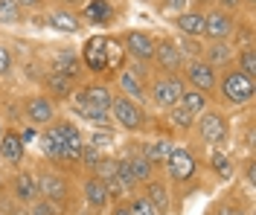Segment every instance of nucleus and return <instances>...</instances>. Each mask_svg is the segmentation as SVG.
<instances>
[{
    "label": "nucleus",
    "instance_id": "1",
    "mask_svg": "<svg viewBox=\"0 0 256 215\" xmlns=\"http://www.w3.org/2000/svg\"><path fill=\"white\" fill-rule=\"evenodd\" d=\"M82 64L94 73H108V70H116L122 67V58H126V50H122V41L120 38H111V35H94L84 41L82 47Z\"/></svg>",
    "mask_w": 256,
    "mask_h": 215
},
{
    "label": "nucleus",
    "instance_id": "2",
    "mask_svg": "<svg viewBox=\"0 0 256 215\" xmlns=\"http://www.w3.org/2000/svg\"><path fill=\"white\" fill-rule=\"evenodd\" d=\"M216 93H218V99H222L224 105H230V108H242V105L254 102L256 79L244 76L242 70H236V67L230 64V67H224V73H218Z\"/></svg>",
    "mask_w": 256,
    "mask_h": 215
},
{
    "label": "nucleus",
    "instance_id": "3",
    "mask_svg": "<svg viewBox=\"0 0 256 215\" xmlns=\"http://www.w3.org/2000/svg\"><path fill=\"white\" fill-rule=\"evenodd\" d=\"M184 90H186V82H184L180 73H160L148 84V99L154 102L160 111H169L172 105L180 102Z\"/></svg>",
    "mask_w": 256,
    "mask_h": 215
},
{
    "label": "nucleus",
    "instance_id": "4",
    "mask_svg": "<svg viewBox=\"0 0 256 215\" xmlns=\"http://www.w3.org/2000/svg\"><path fill=\"white\" fill-rule=\"evenodd\" d=\"M108 114L114 116V122H116L120 128H126V131H131V134H137V131L146 128V108L140 102L122 96V93H114Z\"/></svg>",
    "mask_w": 256,
    "mask_h": 215
},
{
    "label": "nucleus",
    "instance_id": "5",
    "mask_svg": "<svg viewBox=\"0 0 256 215\" xmlns=\"http://www.w3.org/2000/svg\"><path fill=\"white\" fill-rule=\"evenodd\" d=\"M166 172L172 183H190L198 175V154L186 146H172V154L166 157Z\"/></svg>",
    "mask_w": 256,
    "mask_h": 215
},
{
    "label": "nucleus",
    "instance_id": "6",
    "mask_svg": "<svg viewBox=\"0 0 256 215\" xmlns=\"http://www.w3.org/2000/svg\"><path fill=\"white\" fill-rule=\"evenodd\" d=\"M198 137H201V143H207V146H224L227 143V137H230V125H227V116L222 111H216V108H207V111H201L198 114Z\"/></svg>",
    "mask_w": 256,
    "mask_h": 215
},
{
    "label": "nucleus",
    "instance_id": "7",
    "mask_svg": "<svg viewBox=\"0 0 256 215\" xmlns=\"http://www.w3.org/2000/svg\"><path fill=\"white\" fill-rule=\"evenodd\" d=\"M184 82H190V87L201 90L204 96H212L216 93V84H218V70L212 64H207L204 58H186L184 64Z\"/></svg>",
    "mask_w": 256,
    "mask_h": 215
},
{
    "label": "nucleus",
    "instance_id": "8",
    "mask_svg": "<svg viewBox=\"0 0 256 215\" xmlns=\"http://www.w3.org/2000/svg\"><path fill=\"white\" fill-rule=\"evenodd\" d=\"M239 29V20H236V12H227V9H218V6H210V12L204 15V32L210 41H227L230 35Z\"/></svg>",
    "mask_w": 256,
    "mask_h": 215
},
{
    "label": "nucleus",
    "instance_id": "9",
    "mask_svg": "<svg viewBox=\"0 0 256 215\" xmlns=\"http://www.w3.org/2000/svg\"><path fill=\"white\" fill-rule=\"evenodd\" d=\"M122 50L131 61H140V64H152V55H154V38L146 29H128L122 32Z\"/></svg>",
    "mask_w": 256,
    "mask_h": 215
},
{
    "label": "nucleus",
    "instance_id": "10",
    "mask_svg": "<svg viewBox=\"0 0 256 215\" xmlns=\"http://www.w3.org/2000/svg\"><path fill=\"white\" fill-rule=\"evenodd\" d=\"M38 178V195L41 198L52 201V204H58V207H64L67 201H70V181L64 178V175H58V172H41V175H35Z\"/></svg>",
    "mask_w": 256,
    "mask_h": 215
},
{
    "label": "nucleus",
    "instance_id": "11",
    "mask_svg": "<svg viewBox=\"0 0 256 215\" xmlns=\"http://www.w3.org/2000/svg\"><path fill=\"white\" fill-rule=\"evenodd\" d=\"M152 64H158L160 73H180L184 64H186V58H184V52L178 50L175 41H169V38H154V55H152Z\"/></svg>",
    "mask_w": 256,
    "mask_h": 215
},
{
    "label": "nucleus",
    "instance_id": "12",
    "mask_svg": "<svg viewBox=\"0 0 256 215\" xmlns=\"http://www.w3.org/2000/svg\"><path fill=\"white\" fill-rule=\"evenodd\" d=\"M24 116L30 119V125L35 128H44L50 122H56V102L44 96V93H35L24 102Z\"/></svg>",
    "mask_w": 256,
    "mask_h": 215
},
{
    "label": "nucleus",
    "instance_id": "13",
    "mask_svg": "<svg viewBox=\"0 0 256 215\" xmlns=\"http://www.w3.org/2000/svg\"><path fill=\"white\" fill-rule=\"evenodd\" d=\"M111 87L102 82H90V84H82L79 90H76V105H88V108H102V111H108L111 108Z\"/></svg>",
    "mask_w": 256,
    "mask_h": 215
},
{
    "label": "nucleus",
    "instance_id": "14",
    "mask_svg": "<svg viewBox=\"0 0 256 215\" xmlns=\"http://www.w3.org/2000/svg\"><path fill=\"white\" fill-rule=\"evenodd\" d=\"M56 125H58L62 140H64V163H79L82 146H84L79 125H76L73 119H56Z\"/></svg>",
    "mask_w": 256,
    "mask_h": 215
},
{
    "label": "nucleus",
    "instance_id": "15",
    "mask_svg": "<svg viewBox=\"0 0 256 215\" xmlns=\"http://www.w3.org/2000/svg\"><path fill=\"white\" fill-rule=\"evenodd\" d=\"M82 189H84V201H88V207H90V210H96V213H99V210H105V207L111 204L108 183L102 181L99 175H94V172L84 178V186H82Z\"/></svg>",
    "mask_w": 256,
    "mask_h": 215
},
{
    "label": "nucleus",
    "instance_id": "16",
    "mask_svg": "<svg viewBox=\"0 0 256 215\" xmlns=\"http://www.w3.org/2000/svg\"><path fill=\"white\" fill-rule=\"evenodd\" d=\"M201 58L212 64L216 70H224V67L233 64V58H236V47L230 44V41H210L207 47L201 50Z\"/></svg>",
    "mask_w": 256,
    "mask_h": 215
},
{
    "label": "nucleus",
    "instance_id": "17",
    "mask_svg": "<svg viewBox=\"0 0 256 215\" xmlns=\"http://www.w3.org/2000/svg\"><path fill=\"white\" fill-rule=\"evenodd\" d=\"M143 186H146L143 195L154 204V210H158L160 215H166L169 210H172V195H169V186H166L163 178H148Z\"/></svg>",
    "mask_w": 256,
    "mask_h": 215
},
{
    "label": "nucleus",
    "instance_id": "18",
    "mask_svg": "<svg viewBox=\"0 0 256 215\" xmlns=\"http://www.w3.org/2000/svg\"><path fill=\"white\" fill-rule=\"evenodd\" d=\"M38 140H41V151H44V157L56 160V163H64V140H62V131H58L56 122L44 125V131H41Z\"/></svg>",
    "mask_w": 256,
    "mask_h": 215
},
{
    "label": "nucleus",
    "instance_id": "19",
    "mask_svg": "<svg viewBox=\"0 0 256 215\" xmlns=\"http://www.w3.org/2000/svg\"><path fill=\"white\" fill-rule=\"evenodd\" d=\"M24 154H26V146H24L20 134L3 131V137H0V160L9 166H20L24 163Z\"/></svg>",
    "mask_w": 256,
    "mask_h": 215
},
{
    "label": "nucleus",
    "instance_id": "20",
    "mask_svg": "<svg viewBox=\"0 0 256 215\" xmlns=\"http://www.w3.org/2000/svg\"><path fill=\"white\" fill-rule=\"evenodd\" d=\"M116 82H120V93H122V96L146 105V99H148V84L140 82L128 67H120V79H116Z\"/></svg>",
    "mask_w": 256,
    "mask_h": 215
},
{
    "label": "nucleus",
    "instance_id": "21",
    "mask_svg": "<svg viewBox=\"0 0 256 215\" xmlns=\"http://www.w3.org/2000/svg\"><path fill=\"white\" fill-rule=\"evenodd\" d=\"M12 198L20 201V204H32L38 195V178L32 172H18L15 181H12Z\"/></svg>",
    "mask_w": 256,
    "mask_h": 215
},
{
    "label": "nucleus",
    "instance_id": "22",
    "mask_svg": "<svg viewBox=\"0 0 256 215\" xmlns=\"http://www.w3.org/2000/svg\"><path fill=\"white\" fill-rule=\"evenodd\" d=\"M44 87H47V93H50L52 102H64V99H70V96L76 93L73 79H67V76H62V73H56V70H50L47 76H44Z\"/></svg>",
    "mask_w": 256,
    "mask_h": 215
},
{
    "label": "nucleus",
    "instance_id": "23",
    "mask_svg": "<svg viewBox=\"0 0 256 215\" xmlns=\"http://www.w3.org/2000/svg\"><path fill=\"white\" fill-rule=\"evenodd\" d=\"M114 15H116V12H114L111 0H84V3H82V17L90 20V23L105 26V23L114 20Z\"/></svg>",
    "mask_w": 256,
    "mask_h": 215
},
{
    "label": "nucleus",
    "instance_id": "24",
    "mask_svg": "<svg viewBox=\"0 0 256 215\" xmlns=\"http://www.w3.org/2000/svg\"><path fill=\"white\" fill-rule=\"evenodd\" d=\"M82 58L76 55L73 50H58L56 55H52V70L56 73H62V76H67V79H79V73H82Z\"/></svg>",
    "mask_w": 256,
    "mask_h": 215
},
{
    "label": "nucleus",
    "instance_id": "25",
    "mask_svg": "<svg viewBox=\"0 0 256 215\" xmlns=\"http://www.w3.org/2000/svg\"><path fill=\"white\" fill-rule=\"evenodd\" d=\"M47 23L52 26V29H58V32H79L82 29V17L76 15V12H67V9H50L47 12Z\"/></svg>",
    "mask_w": 256,
    "mask_h": 215
},
{
    "label": "nucleus",
    "instance_id": "26",
    "mask_svg": "<svg viewBox=\"0 0 256 215\" xmlns=\"http://www.w3.org/2000/svg\"><path fill=\"white\" fill-rule=\"evenodd\" d=\"M175 26L180 29V35H186V38H198V35L204 32V12H198V9L178 12L175 15Z\"/></svg>",
    "mask_w": 256,
    "mask_h": 215
},
{
    "label": "nucleus",
    "instance_id": "27",
    "mask_svg": "<svg viewBox=\"0 0 256 215\" xmlns=\"http://www.w3.org/2000/svg\"><path fill=\"white\" fill-rule=\"evenodd\" d=\"M126 160H128V166H131V175H134V181L137 183H146L148 178H154V166H152V160L143 154V149L131 151Z\"/></svg>",
    "mask_w": 256,
    "mask_h": 215
},
{
    "label": "nucleus",
    "instance_id": "28",
    "mask_svg": "<svg viewBox=\"0 0 256 215\" xmlns=\"http://www.w3.org/2000/svg\"><path fill=\"white\" fill-rule=\"evenodd\" d=\"M143 154L152 160V166H163V163H166V157L172 154V140L158 137V140H152V143L143 149Z\"/></svg>",
    "mask_w": 256,
    "mask_h": 215
},
{
    "label": "nucleus",
    "instance_id": "29",
    "mask_svg": "<svg viewBox=\"0 0 256 215\" xmlns=\"http://www.w3.org/2000/svg\"><path fill=\"white\" fill-rule=\"evenodd\" d=\"M233 61H236V70H242L244 76L256 79V50H254V44H250V47H239Z\"/></svg>",
    "mask_w": 256,
    "mask_h": 215
},
{
    "label": "nucleus",
    "instance_id": "30",
    "mask_svg": "<svg viewBox=\"0 0 256 215\" xmlns=\"http://www.w3.org/2000/svg\"><path fill=\"white\" fill-rule=\"evenodd\" d=\"M180 105H184V108H186L192 116H198L201 111H207V108H210L207 96H204L201 90H195V87H192V90H190V87L184 90V96H180Z\"/></svg>",
    "mask_w": 256,
    "mask_h": 215
},
{
    "label": "nucleus",
    "instance_id": "31",
    "mask_svg": "<svg viewBox=\"0 0 256 215\" xmlns=\"http://www.w3.org/2000/svg\"><path fill=\"white\" fill-rule=\"evenodd\" d=\"M166 114H169V122L175 125L178 131H190L192 125H195V116H192L190 111H186V108L180 105V102H178V105H172V108H169Z\"/></svg>",
    "mask_w": 256,
    "mask_h": 215
},
{
    "label": "nucleus",
    "instance_id": "32",
    "mask_svg": "<svg viewBox=\"0 0 256 215\" xmlns=\"http://www.w3.org/2000/svg\"><path fill=\"white\" fill-rule=\"evenodd\" d=\"M126 207H128V213H131V215H160L158 210H154V204L146 198L143 192H134Z\"/></svg>",
    "mask_w": 256,
    "mask_h": 215
},
{
    "label": "nucleus",
    "instance_id": "33",
    "mask_svg": "<svg viewBox=\"0 0 256 215\" xmlns=\"http://www.w3.org/2000/svg\"><path fill=\"white\" fill-rule=\"evenodd\" d=\"M210 166L216 169V175H218L222 181H230V178H233V163H230V157H227L224 151H218V149L212 151V154H210Z\"/></svg>",
    "mask_w": 256,
    "mask_h": 215
},
{
    "label": "nucleus",
    "instance_id": "34",
    "mask_svg": "<svg viewBox=\"0 0 256 215\" xmlns=\"http://www.w3.org/2000/svg\"><path fill=\"white\" fill-rule=\"evenodd\" d=\"M24 20V9L15 0H0V23H20Z\"/></svg>",
    "mask_w": 256,
    "mask_h": 215
},
{
    "label": "nucleus",
    "instance_id": "35",
    "mask_svg": "<svg viewBox=\"0 0 256 215\" xmlns=\"http://www.w3.org/2000/svg\"><path fill=\"white\" fill-rule=\"evenodd\" d=\"M99 160H102V154H99V146H94V143H84V146H82V154H79V163L84 166L88 172H96Z\"/></svg>",
    "mask_w": 256,
    "mask_h": 215
},
{
    "label": "nucleus",
    "instance_id": "36",
    "mask_svg": "<svg viewBox=\"0 0 256 215\" xmlns=\"http://www.w3.org/2000/svg\"><path fill=\"white\" fill-rule=\"evenodd\" d=\"M30 213L32 215H64V207H58V204H52L47 198H35L30 204Z\"/></svg>",
    "mask_w": 256,
    "mask_h": 215
},
{
    "label": "nucleus",
    "instance_id": "37",
    "mask_svg": "<svg viewBox=\"0 0 256 215\" xmlns=\"http://www.w3.org/2000/svg\"><path fill=\"white\" fill-rule=\"evenodd\" d=\"M76 111H79V116H84L88 122H96V125H108L111 119H108V111H102V108H88V105H76Z\"/></svg>",
    "mask_w": 256,
    "mask_h": 215
},
{
    "label": "nucleus",
    "instance_id": "38",
    "mask_svg": "<svg viewBox=\"0 0 256 215\" xmlns=\"http://www.w3.org/2000/svg\"><path fill=\"white\" fill-rule=\"evenodd\" d=\"M12 67H15V58H12V50L0 41V79L12 76Z\"/></svg>",
    "mask_w": 256,
    "mask_h": 215
},
{
    "label": "nucleus",
    "instance_id": "39",
    "mask_svg": "<svg viewBox=\"0 0 256 215\" xmlns=\"http://www.w3.org/2000/svg\"><path fill=\"white\" fill-rule=\"evenodd\" d=\"M114 172H116V160H111V157L105 160V157H102V160H99V166H96V172H94V175H99L102 181L108 183V181L114 178Z\"/></svg>",
    "mask_w": 256,
    "mask_h": 215
},
{
    "label": "nucleus",
    "instance_id": "40",
    "mask_svg": "<svg viewBox=\"0 0 256 215\" xmlns=\"http://www.w3.org/2000/svg\"><path fill=\"white\" fill-rule=\"evenodd\" d=\"M190 3L192 0H163V6H166V9H169V12H186V9H190Z\"/></svg>",
    "mask_w": 256,
    "mask_h": 215
},
{
    "label": "nucleus",
    "instance_id": "41",
    "mask_svg": "<svg viewBox=\"0 0 256 215\" xmlns=\"http://www.w3.org/2000/svg\"><path fill=\"white\" fill-rule=\"evenodd\" d=\"M3 215H32V213H30V204H20V201H12V204H9V210H6Z\"/></svg>",
    "mask_w": 256,
    "mask_h": 215
},
{
    "label": "nucleus",
    "instance_id": "42",
    "mask_svg": "<svg viewBox=\"0 0 256 215\" xmlns=\"http://www.w3.org/2000/svg\"><path fill=\"white\" fill-rule=\"evenodd\" d=\"M218 9H227V12H239L242 9V0H212Z\"/></svg>",
    "mask_w": 256,
    "mask_h": 215
},
{
    "label": "nucleus",
    "instance_id": "43",
    "mask_svg": "<svg viewBox=\"0 0 256 215\" xmlns=\"http://www.w3.org/2000/svg\"><path fill=\"white\" fill-rule=\"evenodd\" d=\"M20 9H26V12H35V9H41L44 6V0H15Z\"/></svg>",
    "mask_w": 256,
    "mask_h": 215
},
{
    "label": "nucleus",
    "instance_id": "44",
    "mask_svg": "<svg viewBox=\"0 0 256 215\" xmlns=\"http://www.w3.org/2000/svg\"><path fill=\"white\" fill-rule=\"evenodd\" d=\"M90 143H94V146H105V143H111V134H108V131H99V134H96L94 131Z\"/></svg>",
    "mask_w": 256,
    "mask_h": 215
},
{
    "label": "nucleus",
    "instance_id": "45",
    "mask_svg": "<svg viewBox=\"0 0 256 215\" xmlns=\"http://www.w3.org/2000/svg\"><path fill=\"white\" fill-rule=\"evenodd\" d=\"M32 137H35V125H32V128H24V131H20V140H24V146L30 143Z\"/></svg>",
    "mask_w": 256,
    "mask_h": 215
},
{
    "label": "nucleus",
    "instance_id": "46",
    "mask_svg": "<svg viewBox=\"0 0 256 215\" xmlns=\"http://www.w3.org/2000/svg\"><path fill=\"white\" fill-rule=\"evenodd\" d=\"M244 181H248V186H254V160H250L248 169H244Z\"/></svg>",
    "mask_w": 256,
    "mask_h": 215
},
{
    "label": "nucleus",
    "instance_id": "47",
    "mask_svg": "<svg viewBox=\"0 0 256 215\" xmlns=\"http://www.w3.org/2000/svg\"><path fill=\"white\" fill-rule=\"evenodd\" d=\"M111 215H131V213H128V207H126V204H116V207L111 210Z\"/></svg>",
    "mask_w": 256,
    "mask_h": 215
},
{
    "label": "nucleus",
    "instance_id": "48",
    "mask_svg": "<svg viewBox=\"0 0 256 215\" xmlns=\"http://www.w3.org/2000/svg\"><path fill=\"white\" fill-rule=\"evenodd\" d=\"M233 213H236L233 207H218V213H216V215H233Z\"/></svg>",
    "mask_w": 256,
    "mask_h": 215
},
{
    "label": "nucleus",
    "instance_id": "49",
    "mask_svg": "<svg viewBox=\"0 0 256 215\" xmlns=\"http://www.w3.org/2000/svg\"><path fill=\"white\" fill-rule=\"evenodd\" d=\"M58 3H64V6H79V3H84V0H58Z\"/></svg>",
    "mask_w": 256,
    "mask_h": 215
},
{
    "label": "nucleus",
    "instance_id": "50",
    "mask_svg": "<svg viewBox=\"0 0 256 215\" xmlns=\"http://www.w3.org/2000/svg\"><path fill=\"white\" fill-rule=\"evenodd\" d=\"M242 6H248V9H254V6H256V0H242Z\"/></svg>",
    "mask_w": 256,
    "mask_h": 215
},
{
    "label": "nucleus",
    "instance_id": "51",
    "mask_svg": "<svg viewBox=\"0 0 256 215\" xmlns=\"http://www.w3.org/2000/svg\"><path fill=\"white\" fill-rule=\"evenodd\" d=\"M198 3H204V6H216V3H212V0H198Z\"/></svg>",
    "mask_w": 256,
    "mask_h": 215
},
{
    "label": "nucleus",
    "instance_id": "52",
    "mask_svg": "<svg viewBox=\"0 0 256 215\" xmlns=\"http://www.w3.org/2000/svg\"><path fill=\"white\" fill-rule=\"evenodd\" d=\"M0 137H3V119H0Z\"/></svg>",
    "mask_w": 256,
    "mask_h": 215
},
{
    "label": "nucleus",
    "instance_id": "53",
    "mask_svg": "<svg viewBox=\"0 0 256 215\" xmlns=\"http://www.w3.org/2000/svg\"><path fill=\"white\" fill-rule=\"evenodd\" d=\"M0 215H3V210H0Z\"/></svg>",
    "mask_w": 256,
    "mask_h": 215
}]
</instances>
